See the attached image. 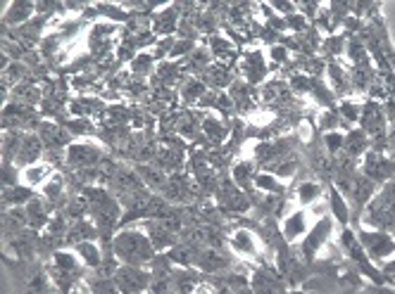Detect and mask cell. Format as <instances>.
Wrapping results in <instances>:
<instances>
[{
  "label": "cell",
  "instance_id": "obj_17",
  "mask_svg": "<svg viewBox=\"0 0 395 294\" xmlns=\"http://www.w3.org/2000/svg\"><path fill=\"white\" fill-rule=\"evenodd\" d=\"M39 136L41 140H44L46 147H69L72 145V133L67 131V128H60L55 124H41L39 126Z\"/></svg>",
  "mask_w": 395,
  "mask_h": 294
},
{
  "label": "cell",
  "instance_id": "obj_45",
  "mask_svg": "<svg viewBox=\"0 0 395 294\" xmlns=\"http://www.w3.org/2000/svg\"><path fill=\"white\" fill-rule=\"evenodd\" d=\"M193 45H195L193 39H181L174 45V50H172V55H169V57H184V55L189 57V52L193 50Z\"/></svg>",
  "mask_w": 395,
  "mask_h": 294
},
{
  "label": "cell",
  "instance_id": "obj_49",
  "mask_svg": "<svg viewBox=\"0 0 395 294\" xmlns=\"http://www.w3.org/2000/svg\"><path fill=\"white\" fill-rule=\"evenodd\" d=\"M271 8L279 10V12H286V17H288V14H296V12H298L296 5H293V3H286V0H284V3H281V0H274V3H271Z\"/></svg>",
  "mask_w": 395,
  "mask_h": 294
},
{
  "label": "cell",
  "instance_id": "obj_30",
  "mask_svg": "<svg viewBox=\"0 0 395 294\" xmlns=\"http://www.w3.org/2000/svg\"><path fill=\"white\" fill-rule=\"evenodd\" d=\"M229 242H231V247L236 249V252H241V254H245V256H258V242H255V235L250 233V231H236L231 235V240H229Z\"/></svg>",
  "mask_w": 395,
  "mask_h": 294
},
{
  "label": "cell",
  "instance_id": "obj_1",
  "mask_svg": "<svg viewBox=\"0 0 395 294\" xmlns=\"http://www.w3.org/2000/svg\"><path fill=\"white\" fill-rule=\"evenodd\" d=\"M112 252H115L119 264L141 266V269L153 264V259L157 256V249L153 247L148 233L136 231V228H122V231L112 238Z\"/></svg>",
  "mask_w": 395,
  "mask_h": 294
},
{
  "label": "cell",
  "instance_id": "obj_36",
  "mask_svg": "<svg viewBox=\"0 0 395 294\" xmlns=\"http://www.w3.org/2000/svg\"><path fill=\"white\" fill-rule=\"evenodd\" d=\"M255 188L262 190V192H274V195H281V192L286 190L284 183H281L274 174H258V178H255Z\"/></svg>",
  "mask_w": 395,
  "mask_h": 294
},
{
  "label": "cell",
  "instance_id": "obj_21",
  "mask_svg": "<svg viewBox=\"0 0 395 294\" xmlns=\"http://www.w3.org/2000/svg\"><path fill=\"white\" fill-rule=\"evenodd\" d=\"M133 171H136L138 178L143 180V185H146V188H151V190H162L164 183H167V178H169L162 169L151 167V164H136Z\"/></svg>",
  "mask_w": 395,
  "mask_h": 294
},
{
  "label": "cell",
  "instance_id": "obj_9",
  "mask_svg": "<svg viewBox=\"0 0 395 294\" xmlns=\"http://www.w3.org/2000/svg\"><path fill=\"white\" fill-rule=\"evenodd\" d=\"M34 12H36V3H31V0H15V3H10L8 10H5L3 26L5 29H10V26L19 29L26 21L34 19Z\"/></svg>",
  "mask_w": 395,
  "mask_h": 294
},
{
  "label": "cell",
  "instance_id": "obj_42",
  "mask_svg": "<svg viewBox=\"0 0 395 294\" xmlns=\"http://www.w3.org/2000/svg\"><path fill=\"white\" fill-rule=\"evenodd\" d=\"M324 143H327V149L331 154H336V152H340V147L345 145V136L343 133H338V131H331L324 136Z\"/></svg>",
  "mask_w": 395,
  "mask_h": 294
},
{
  "label": "cell",
  "instance_id": "obj_31",
  "mask_svg": "<svg viewBox=\"0 0 395 294\" xmlns=\"http://www.w3.org/2000/svg\"><path fill=\"white\" fill-rule=\"evenodd\" d=\"M205 93H207V85L202 78L191 76L189 81H184V85H181V98H184V103H189V105H198Z\"/></svg>",
  "mask_w": 395,
  "mask_h": 294
},
{
  "label": "cell",
  "instance_id": "obj_52",
  "mask_svg": "<svg viewBox=\"0 0 395 294\" xmlns=\"http://www.w3.org/2000/svg\"><path fill=\"white\" fill-rule=\"evenodd\" d=\"M386 147L393 149V152H395V124H393V128H391V133H386Z\"/></svg>",
  "mask_w": 395,
  "mask_h": 294
},
{
  "label": "cell",
  "instance_id": "obj_19",
  "mask_svg": "<svg viewBox=\"0 0 395 294\" xmlns=\"http://www.w3.org/2000/svg\"><path fill=\"white\" fill-rule=\"evenodd\" d=\"M229 261L212 247H200L198 249V256H195V266L200 271H207V273H215V271H222L227 269Z\"/></svg>",
  "mask_w": 395,
  "mask_h": 294
},
{
  "label": "cell",
  "instance_id": "obj_41",
  "mask_svg": "<svg viewBox=\"0 0 395 294\" xmlns=\"http://www.w3.org/2000/svg\"><path fill=\"white\" fill-rule=\"evenodd\" d=\"M348 57L355 64H365L367 62V50H365V41L360 39H350L348 41Z\"/></svg>",
  "mask_w": 395,
  "mask_h": 294
},
{
  "label": "cell",
  "instance_id": "obj_44",
  "mask_svg": "<svg viewBox=\"0 0 395 294\" xmlns=\"http://www.w3.org/2000/svg\"><path fill=\"white\" fill-rule=\"evenodd\" d=\"M67 131L72 133V136H88L93 128H90L88 121L84 119H77V121H67Z\"/></svg>",
  "mask_w": 395,
  "mask_h": 294
},
{
  "label": "cell",
  "instance_id": "obj_4",
  "mask_svg": "<svg viewBox=\"0 0 395 294\" xmlns=\"http://www.w3.org/2000/svg\"><path fill=\"white\" fill-rule=\"evenodd\" d=\"M103 159H105L103 149L98 145H93V143H72L65 152V162L72 169H79V171L100 167Z\"/></svg>",
  "mask_w": 395,
  "mask_h": 294
},
{
  "label": "cell",
  "instance_id": "obj_46",
  "mask_svg": "<svg viewBox=\"0 0 395 294\" xmlns=\"http://www.w3.org/2000/svg\"><path fill=\"white\" fill-rule=\"evenodd\" d=\"M286 26H291L293 31H305L307 29V21H305V17H302V14H288L286 17Z\"/></svg>",
  "mask_w": 395,
  "mask_h": 294
},
{
  "label": "cell",
  "instance_id": "obj_23",
  "mask_svg": "<svg viewBox=\"0 0 395 294\" xmlns=\"http://www.w3.org/2000/svg\"><path fill=\"white\" fill-rule=\"evenodd\" d=\"M369 136H367L362 128H352V131H348V136H345V145L343 149L350 154L352 159L360 157V154H367V149H369Z\"/></svg>",
  "mask_w": 395,
  "mask_h": 294
},
{
  "label": "cell",
  "instance_id": "obj_29",
  "mask_svg": "<svg viewBox=\"0 0 395 294\" xmlns=\"http://www.w3.org/2000/svg\"><path fill=\"white\" fill-rule=\"evenodd\" d=\"M179 69H181V64L176 62V60H164V62H160L157 64V69H155V83H162L164 88H169V85H174L176 81H179Z\"/></svg>",
  "mask_w": 395,
  "mask_h": 294
},
{
  "label": "cell",
  "instance_id": "obj_26",
  "mask_svg": "<svg viewBox=\"0 0 395 294\" xmlns=\"http://www.w3.org/2000/svg\"><path fill=\"white\" fill-rule=\"evenodd\" d=\"M74 252H77L79 259L88 266V269L98 271L103 266V249L98 247L95 242H81V244H74Z\"/></svg>",
  "mask_w": 395,
  "mask_h": 294
},
{
  "label": "cell",
  "instance_id": "obj_37",
  "mask_svg": "<svg viewBox=\"0 0 395 294\" xmlns=\"http://www.w3.org/2000/svg\"><path fill=\"white\" fill-rule=\"evenodd\" d=\"M322 185L319 183H312V180H305V183L298 188V200H300V204H314V202L322 197Z\"/></svg>",
  "mask_w": 395,
  "mask_h": 294
},
{
  "label": "cell",
  "instance_id": "obj_51",
  "mask_svg": "<svg viewBox=\"0 0 395 294\" xmlns=\"http://www.w3.org/2000/svg\"><path fill=\"white\" fill-rule=\"evenodd\" d=\"M362 294H395V290H391V287H383V285H374V287H367Z\"/></svg>",
  "mask_w": 395,
  "mask_h": 294
},
{
  "label": "cell",
  "instance_id": "obj_50",
  "mask_svg": "<svg viewBox=\"0 0 395 294\" xmlns=\"http://www.w3.org/2000/svg\"><path fill=\"white\" fill-rule=\"evenodd\" d=\"M383 112H386V119L391 121V124H395V98H391L383 105Z\"/></svg>",
  "mask_w": 395,
  "mask_h": 294
},
{
  "label": "cell",
  "instance_id": "obj_25",
  "mask_svg": "<svg viewBox=\"0 0 395 294\" xmlns=\"http://www.w3.org/2000/svg\"><path fill=\"white\" fill-rule=\"evenodd\" d=\"M255 178H258V174H255L253 162H238L236 167H233L231 180H233V183H236L243 192H253Z\"/></svg>",
  "mask_w": 395,
  "mask_h": 294
},
{
  "label": "cell",
  "instance_id": "obj_2",
  "mask_svg": "<svg viewBox=\"0 0 395 294\" xmlns=\"http://www.w3.org/2000/svg\"><path fill=\"white\" fill-rule=\"evenodd\" d=\"M357 240H360L362 249H365L372 261L391 259L395 254V238L388 231H367V228H357Z\"/></svg>",
  "mask_w": 395,
  "mask_h": 294
},
{
  "label": "cell",
  "instance_id": "obj_38",
  "mask_svg": "<svg viewBox=\"0 0 395 294\" xmlns=\"http://www.w3.org/2000/svg\"><path fill=\"white\" fill-rule=\"evenodd\" d=\"M329 76H331V83H334L336 93H345V90L350 88V76L338 67V64H334V62L329 64Z\"/></svg>",
  "mask_w": 395,
  "mask_h": 294
},
{
  "label": "cell",
  "instance_id": "obj_40",
  "mask_svg": "<svg viewBox=\"0 0 395 294\" xmlns=\"http://www.w3.org/2000/svg\"><path fill=\"white\" fill-rule=\"evenodd\" d=\"M338 114H340V119L343 121H360V114H362V107L357 105V103H350V100H343L338 107Z\"/></svg>",
  "mask_w": 395,
  "mask_h": 294
},
{
  "label": "cell",
  "instance_id": "obj_11",
  "mask_svg": "<svg viewBox=\"0 0 395 294\" xmlns=\"http://www.w3.org/2000/svg\"><path fill=\"white\" fill-rule=\"evenodd\" d=\"M217 195H220L222 209H229V211H248L250 209V200L245 197V192L238 188L233 180L224 183Z\"/></svg>",
  "mask_w": 395,
  "mask_h": 294
},
{
  "label": "cell",
  "instance_id": "obj_47",
  "mask_svg": "<svg viewBox=\"0 0 395 294\" xmlns=\"http://www.w3.org/2000/svg\"><path fill=\"white\" fill-rule=\"evenodd\" d=\"M269 57L274 62H286L288 60V50H286L284 43H279V45H271L269 48Z\"/></svg>",
  "mask_w": 395,
  "mask_h": 294
},
{
  "label": "cell",
  "instance_id": "obj_24",
  "mask_svg": "<svg viewBox=\"0 0 395 294\" xmlns=\"http://www.w3.org/2000/svg\"><path fill=\"white\" fill-rule=\"evenodd\" d=\"M34 190L29 185H15V188H3V207L5 209H12L17 204H29L34 200Z\"/></svg>",
  "mask_w": 395,
  "mask_h": 294
},
{
  "label": "cell",
  "instance_id": "obj_16",
  "mask_svg": "<svg viewBox=\"0 0 395 294\" xmlns=\"http://www.w3.org/2000/svg\"><path fill=\"white\" fill-rule=\"evenodd\" d=\"M243 74H245V81L248 83H260L262 78L267 76V64H264V57L260 50H253V52H245L243 55Z\"/></svg>",
  "mask_w": 395,
  "mask_h": 294
},
{
  "label": "cell",
  "instance_id": "obj_12",
  "mask_svg": "<svg viewBox=\"0 0 395 294\" xmlns=\"http://www.w3.org/2000/svg\"><path fill=\"white\" fill-rule=\"evenodd\" d=\"M179 8L176 5H167V8H162L157 14L153 17V34L157 36H172L176 29H179Z\"/></svg>",
  "mask_w": 395,
  "mask_h": 294
},
{
  "label": "cell",
  "instance_id": "obj_43",
  "mask_svg": "<svg viewBox=\"0 0 395 294\" xmlns=\"http://www.w3.org/2000/svg\"><path fill=\"white\" fill-rule=\"evenodd\" d=\"M15 167L17 164H12V162H5L3 164V188H15V185H19L17 183V171H15Z\"/></svg>",
  "mask_w": 395,
  "mask_h": 294
},
{
  "label": "cell",
  "instance_id": "obj_28",
  "mask_svg": "<svg viewBox=\"0 0 395 294\" xmlns=\"http://www.w3.org/2000/svg\"><path fill=\"white\" fill-rule=\"evenodd\" d=\"M210 55L220 64H227V60H233V57H236V48H233L231 41L212 34L210 36Z\"/></svg>",
  "mask_w": 395,
  "mask_h": 294
},
{
  "label": "cell",
  "instance_id": "obj_3",
  "mask_svg": "<svg viewBox=\"0 0 395 294\" xmlns=\"http://www.w3.org/2000/svg\"><path fill=\"white\" fill-rule=\"evenodd\" d=\"M115 285L119 294H143L146 290H151L153 282V273L141 266H124L122 264L115 273Z\"/></svg>",
  "mask_w": 395,
  "mask_h": 294
},
{
  "label": "cell",
  "instance_id": "obj_18",
  "mask_svg": "<svg viewBox=\"0 0 395 294\" xmlns=\"http://www.w3.org/2000/svg\"><path fill=\"white\" fill-rule=\"evenodd\" d=\"M307 211L305 209H298L293 211L291 216L284 221V226H281V233H284L286 242H296L298 238H302V235H307Z\"/></svg>",
  "mask_w": 395,
  "mask_h": 294
},
{
  "label": "cell",
  "instance_id": "obj_48",
  "mask_svg": "<svg viewBox=\"0 0 395 294\" xmlns=\"http://www.w3.org/2000/svg\"><path fill=\"white\" fill-rule=\"evenodd\" d=\"M324 50H327L329 55H338V52L343 50V39H338V36H331V39H327Z\"/></svg>",
  "mask_w": 395,
  "mask_h": 294
},
{
  "label": "cell",
  "instance_id": "obj_20",
  "mask_svg": "<svg viewBox=\"0 0 395 294\" xmlns=\"http://www.w3.org/2000/svg\"><path fill=\"white\" fill-rule=\"evenodd\" d=\"M153 167L162 169L164 174L169 171H176L184 167V152L181 149H169V147H160L153 157Z\"/></svg>",
  "mask_w": 395,
  "mask_h": 294
},
{
  "label": "cell",
  "instance_id": "obj_22",
  "mask_svg": "<svg viewBox=\"0 0 395 294\" xmlns=\"http://www.w3.org/2000/svg\"><path fill=\"white\" fill-rule=\"evenodd\" d=\"M250 285H253V292L255 294H286L284 292V285H281V280H276V277L271 275L269 271H255Z\"/></svg>",
  "mask_w": 395,
  "mask_h": 294
},
{
  "label": "cell",
  "instance_id": "obj_53",
  "mask_svg": "<svg viewBox=\"0 0 395 294\" xmlns=\"http://www.w3.org/2000/svg\"><path fill=\"white\" fill-rule=\"evenodd\" d=\"M288 294H307V292H288Z\"/></svg>",
  "mask_w": 395,
  "mask_h": 294
},
{
  "label": "cell",
  "instance_id": "obj_34",
  "mask_svg": "<svg viewBox=\"0 0 395 294\" xmlns=\"http://www.w3.org/2000/svg\"><path fill=\"white\" fill-rule=\"evenodd\" d=\"M153 64H155V55H153V52H141V55H136L129 62V69H131L133 76L143 78V76H151Z\"/></svg>",
  "mask_w": 395,
  "mask_h": 294
},
{
  "label": "cell",
  "instance_id": "obj_14",
  "mask_svg": "<svg viewBox=\"0 0 395 294\" xmlns=\"http://www.w3.org/2000/svg\"><path fill=\"white\" fill-rule=\"evenodd\" d=\"M24 211H26V216H29V228H36V231L48 226V223H50V218H52L50 216V202H48L44 195L34 197V200L26 204Z\"/></svg>",
  "mask_w": 395,
  "mask_h": 294
},
{
  "label": "cell",
  "instance_id": "obj_33",
  "mask_svg": "<svg viewBox=\"0 0 395 294\" xmlns=\"http://www.w3.org/2000/svg\"><path fill=\"white\" fill-rule=\"evenodd\" d=\"M202 133H205V138L212 143V145H220V143H224V138H227V128H224V124L220 119H215V116H207V119H202Z\"/></svg>",
  "mask_w": 395,
  "mask_h": 294
},
{
  "label": "cell",
  "instance_id": "obj_5",
  "mask_svg": "<svg viewBox=\"0 0 395 294\" xmlns=\"http://www.w3.org/2000/svg\"><path fill=\"white\" fill-rule=\"evenodd\" d=\"M331 228H334V221H331L329 216H322L307 231L305 240H302V244H300V254H302V259H305L307 264H309V261H314L317 252L324 247V244H327V240L331 235Z\"/></svg>",
  "mask_w": 395,
  "mask_h": 294
},
{
  "label": "cell",
  "instance_id": "obj_8",
  "mask_svg": "<svg viewBox=\"0 0 395 294\" xmlns=\"http://www.w3.org/2000/svg\"><path fill=\"white\" fill-rule=\"evenodd\" d=\"M44 140H41L39 133H24L22 136V143L17 147V154H15V164L17 167H34L39 164L41 154H44Z\"/></svg>",
  "mask_w": 395,
  "mask_h": 294
},
{
  "label": "cell",
  "instance_id": "obj_7",
  "mask_svg": "<svg viewBox=\"0 0 395 294\" xmlns=\"http://www.w3.org/2000/svg\"><path fill=\"white\" fill-rule=\"evenodd\" d=\"M386 112L381 105H376L374 100L362 105V114H360V128L367 136L374 138H386Z\"/></svg>",
  "mask_w": 395,
  "mask_h": 294
},
{
  "label": "cell",
  "instance_id": "obj_35",
  "mask_svg": "<svg viewBox=\"0 0 395 294\" xmlns=\"http://www.w3.org/2000/svg\"><path fill=\"white\" fill-rule=\"evenodd\" d=\"M41 192H44V197H46L48 202H50V204H55V202L62 200V195H65V178H62L60 174H55L44 185V190H41Z\"/></svg>",
  "mask_w": 395,
  "mask_h": 294
},
{
  "label": "cell",
  "instance_id": "obj_27",
  "mask_svg": "<svg viewBox=\"0 0 395 294\" xmlns=\"http://www.w3.org/2000/svg\"><path fill=\"white\" fill-rule=\"evenodd\" d=\"M22 176H24V185H29V188H34V185H44L48 183V180L52 178V167L50 164H34V167H26L22 171Z\"/></svg>",
  "mask_w": 395,
  "mask_h": 294
},
{
  "label": "cell",
  "instance_id": "obj_39",
  "mask_svg": "<svg viewBox=\"0 0 395 294\" xmlns=\"http://www.w3.org/2000/svg\"><path fill=\"white\" fill-rule=\"evenodd\" d=\"M95 12L103 14V17L110 19V21H126L129 19V14H126L124 8H119V5H98Z\"/></svg>",
  "mask_w": 395,
  "mask_h": 294
},
{
  "label": "cell",
  "instance_id": "obj_6",
  "mask_svg": "<svg viewBox=\"0 0 395 294\" xmlns=\"http://www.w3.org/2000/svg\"><path fill=\"white\" fill-rule=\"evenodd\" d=\"M365 176L372 178L374 183H388L391 178H395V159L386 157L383 152L378 149H372L367 152V159H365Z\"/></svg>",
  "mask_w": 395,
  "mask_h": 294
},
{
  "label": "cell",
  "instance_id": "obj_13",
  "mask_svg": "<svg viewBox=\"0 0 395 294\" xmlns=\"http://www.w3.org/2000/svg\"><path fill=\"white\" fill-rule=\"evenodd\" d=\"M100 235L98 226H95L90 218H81V221H74L69 226V231L65 235V242L67 244H81V242H95V238Z\"/></svg>",
  "mask_w": 395,
  "mask_h": 294
},
{
  "label": "cell",
  "instance_id": "obj_10",
  "mask_svg": "<svg viewBox=\"0 0 395 294\" xmlns=\"http://www.w3.org/2000/svg\"><path fill=\"white\" fill-rule=\"evenodd\" d=\"M148 226V238H151L153 247L160 252H164V249H172L176 247V233L172 228L164 226L162 218H151V221H146Z\"/></svg>",
  "mask_w": 395,
  "mask_h": 294
},
{
  "label": "cell",
  "instance_id": "obj_15",
  "mask_svg": "<svg viewBox=\"0 0 395 294\" xmlns=\"http://www.w3.org/2000/svg\"><path fill=\"white\" fill-rule=\"evenodd\" d=\"M205 76H202V81H205L207 88H215L217 93H222L227 85L233 83V76H231V69L227 67V64H220V62H212L210 67L205 69Z\"/></svg>",
  "mask_w": 395,
  "mask_h": 294
},
{
  "label": "cell",
  "instance_id": "obj_32",
  "mask_svg": "<svg viewBox=\"0 0 395 294\" xmlns=\"http://www.w3.org/2000/svg\"><path fill=\"white\" fill-rule=\"evenodd\" d=\"M331 211H334V216L340 221V226H348L350 223V207H348V202H345V197L340 195V190H336V188H331Z\"/></svg>",
  "mask_w": 395,
  "mask_h": 294
}]
</instances>
